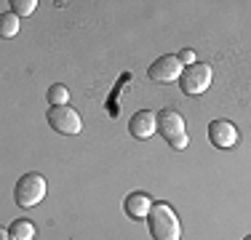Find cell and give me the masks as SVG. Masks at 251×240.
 I'll return each instance as SVG.
<instances>
[{
  "label": "cell",
  "instance_id": "cell-1",
  "mask_svg": "<svg viewBox=\"0 0 251 240\" xmlns=\"http://www.w3.org/2000/svg\"><path fill=\"white\" fill-rule=\"evenodd\" d=\"M147 224H150L152 240H179L182 238L179 216L174 214V208L166 206V203H155L150 216H147Z\"/></svg>",
  "mask_w": 251,
  "mask_h": 240
},
{
  "label": "cell",
  "instance_id": "cell-2",
  "mask_svg": "<svg viewBox=\"0 0 251 240\" xmlns=\"http://www.w3.org/2000/svg\"><path fill=\"white\" fill-rule=\"evenodd\" d=\"M158 134L163 136V139L169 142L174 149H184V147L190 144L184 118L179 115L176 110H163V112L158 115Z\"/></svg>",
  "mask_w": 251,
  "mask_h": 240
},
{
  "label": "cell",
  "instance_id": "cell-3",
  "mask_svg": "<svg viewBox=\"0 0 251 240\" xmlns=\"http://www.w3.org/2000/svg\"><path fill=\"white\" fill-rule=\"evenodd\" d=\"M43 197H46V179H43V173L29 171V173H25V176L16 182V187H14V200L19 203L22 208L38 206Z\"/></svg>",
  "mask_w": 251,
  "mask_h": 240
},
{
  "label": "cell",
  "instance_id": "cell-4",
  "mask_svg": "<svg viewBox=\"0 0 251 240\" xmlns=\"http://www.w3.org/2000/svg\"><path fill=\"white\" fill-rule=\"evenodd\" d=\"M211 77H214V72H211V67H208V64L195 62V64H190V67L182 70L179 88H182L184 94H190V96H201L203 91H208V86H211Z\"/></svg>",
  "mask_w": 251,
  "mask_h": 240
},
{
  "label": "cell",
  "instance_id": "cell-5",
  "mask_svg": "<svg viewBox=\"0 0 251 240\" xmlns=\"http://www.w3.org/2000/svg\"><path fill=\"white\" fill-rule=\"evenodd\" d=\"M49 125L56 134H64V136H75L83 131V120H80V112L73 110L70 104L64 107H51L49 110Z\"/></svg>",
  "mask_w": 251,
  "mask_h": 240
},
{
  "label": "cell",
  "instance_id": "cell-6",
  "mask_svg": "<svg viewBox=\"0 0 251 240\" xmlns=\"http://www.w3.org/2000/svg\"><path fill=\"white\" fill-rule=\"evenodd\" d=\"M182 70H184V64L179 62V56H174V53H166V56H158V59L150 64L147 75H150L152 83L166 86V83L179 80V77H182Z\"/></svg>",
  "mask_w": 251,
  "mask_h": 240
},
{
  "label": "cell",
  "instance_id": "cell-7",
  "mask_svg": "<svg viewBox=\"0 0 251 240\" xmlns=\"http://www.w3.org/2000/svg\"><path fill=\"white\" fill-rule=\"evenodd\" d=\"M238 139H241V134H238L235 123H230V120H211V123H208V142H211L214 147L230 149L238 144Z\"/></svg>",
  "mask_w": 251,
  "mask_h": 240
},
{
  "label": "cell",
  "instance_id": "cell-8",
  "mask_svg": "<svg viewBox=\"0 0 251 240\" xmlns=\"http://www.w3.org/2000/svg\"><path fill=\"white\" fill-rule=\"evenodd\" d=\"M128 131H131V136L139 139V142L150 139L155 131H158V118H155V112H150V110L134 112V118L128 120Z\"/></svg>",
  "mask_w": 251,
  "mask_h": 240
},
{
  "label": "cell",
  "instance_id": "cell-9",
  "mask_svg": "<svg viewBox=\"0 0 251 240\" xmlns=\"http://www.w3.org/2000/svg\"><path fill=\"white\" fill-rule=\"evenodd\" d=\"M152 197L147 195V192H131L128 197L123 200V211L128 214V219H147L150 216V211H152Z\"/></svg>",
  "mask_w": 251,
  "mask_h": 240
},
{
  "label": "cell",
  "instance_id": "cell-10",
  "mask_svg": "<svg viewBox=\"0 0 251 240\" xmlns=\"http://www.w3.org/2000/svg\"><path fill=\"white\" fill-rule=\"evenodd\" d=\"M8 232L14 240H35V232L38 230H35V224L29 219H14L8 227Z\"/></svg>",
  "mask_w": 251,
  "mask_h": 240
},
{
  "label": "cell",
  "instance_id": "cell-11",
  "mask_svg": "<svg viewBox=\"0 0 251 240\" xmlns=\"http://www.w3.org/2000/svg\"><path fill=\"white\" fill-rule=\"evenodd\" d=\"M16 32H19V16L14 11H3L0 14V35L3 38H16Z\"/></svg>",
  "mask_w": 251,
  "mask_h": 240
},
{
  "label": "cell",
  "instance_id": "cell-12",
  "mask_svg": "<svg viewBox=\"0 0 251 240\" xmlns=\"http://www.w3.org/2000/svg\"><path fill=\"white\" fill-rule=\"evenodd\" d=\"M67 99H70L67 86L56 83V86H51V88H49V101H51V107H64V104H67Z\"/></svg>",
  "mask_w": 251,
  "mask_h": 240
},
{
  "label": "cell",
  "instance_id": "cell-13",
  "mask_svg": "<svg viewBox=\"0 0 251 240\" xmlns=\"http://www.w3.org/2000/svg\"><path fill=\"white\" fill-rule=\"evenodd\" d=\"M35 8H38V0H14L11 3V11L16 16H29V14H35Z\"/></svg>",
  "mask_w": 251,
  "mask_h": 240
},
{
  "label": "cell",
  "instance_id": "cell-14",
  "mask_svg": "<svg viewBox=\"0 0 251 240\" xmlns=\"http://www.w3.org/2000/svg\"><path fill=\"white\" fill-rule=\"evenodd\" d=\"M179 62H182L184 67H190V64H195V53L190 51V48H182V51H179Z\"/></svg>",
  "mask_w": 251,
  "mask_h": 240
},
{
  "label": "cell",
  "instance_id": "cell-15",
  "mask_svg": "<svg viewBox=\"0 0 251 240\" xmlns=\"http://www.w3.org/2000/svg\"><path fill=\"white\" fill-rule=\"evenodd\" d=\"M0 240H14V238H11L8 230H0Z\"/></svg>",
  "mask_w": 251,
  "mask_h": 240
},
{
  "label": "cell",
  "instance_id": "cell-16",
  "mask_svg": "<svg viewBox=\"0 0 251 240\" xmlns=\"http://www.w3.org/2000/svg\"><path fill=\"white\" fill-rule=\"evenodd\" d=\"M243 240H251V235H249V238H243Z\"/></svg>",
  "mask_w": 251,
  "mask_h": 240
}]
</instances>
